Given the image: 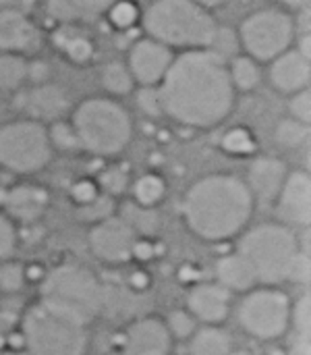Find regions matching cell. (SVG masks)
<instances>
[{"label":"cell","mask_w":311,"mask_h":355,"mask_svg":"<svg viewBox=\"0 0 311 355\" xmlns=\"http://www.w3.org/2000/svg\"><path fill=\"white\" fill-rule=\"evenodd\" d=\"M172 58L175 54L170 48H166L164 44L152 37H143L133 44L127 67L135 83H139L141 87H148V85H158L164 79Z\"/></svg>","instance_id":"16"},{"label":"cell","mask_w":311,"mask_h":355,"mask_svg":"<svg viewBox=\"0 0 311 355\" xmlns=\"http://www.w3.org/2000/svg\"><path fill=\"white\" fill-rule=\"evenodd\" d=\"M42 33L29 12L0 10V52L6 54H31L39 48Z\"/></svg>","instance_id":"18"},{"label":"cell","mask_w":311,"mask_h":355,"mask_svg":"<svg viewBox=\"0 0 311 355\" xmlns=\"http://www.w3.org/2000/svg\"><path fill=\"white\" fill-rule=\"evenodd\" d=\"M137 106L148 114V116H162V100L158 85H148L137 92Z\"/></svg>","instance_id":"40"},{"label":"cell","mask_w":311,"mask_h":355,"mask_svg":"<svg viewBox=\"0 0 311 355\" xmlns=\"http://www.w3.org/2000/svg\"><path fill=\"white\" fill-rule=\"evenodd\" d=\"M129 189H131V196H133V204H137L141 208H148V210H154L166 198L168 185L160 175L143 173L129 185Z\"/></svg>","instance_id":"24"},{"label":"cell","mask_w":311,"mask_h":355,"mask_svg":"<svg viewBox=\"0 0 311 355\" xmlns=\"http://www.w3.org/2000/svg\"><path fill=\"white\" fill-rule=\"evenodd\" d=\"M229 75H231L233 87L241 89V92L256 89L260 85V81H262L260 64L254 58H249L247 54L245 56H235V58L229 60Z\"/></svg>","instance_id":"26"},{"label":"cell","mask_w":311,"mask_h":355,"mask_svg":"<svg viewBox=\"0 0 311 355\" xmlns=\"http://www.w3.org/2000/svg\"><path fill=\"white\" fill-rule=\"evenodd\" d=\"M50 202V191L44 185L21 181L0 193V212H4L17 227H31L46 216Z\"/></svg>","instance_id":"12"},{"label":"cell","mask_w":311,"mask_h":355,"mask_svg":"<svg viewBox=\"0 0 311 355\" xmlns=\"http://www.w3.org/2000/svg\"><path fill=\"white\" fill-rule=\"evenodd\" d=\"M139 239L141 237L121 214H108L106 218L94 223L87 231L89 252L108 266L129 264L135 258Z\"/></svg>","instance_id":"11"},{"label":"cell","mask_w":311,"mask_h":355,"mask_svg":"<svg viewBox=\"0 0 311 355\" xmlns=\"http://www.w3.org/2000/svg\"><path fill=\"white\" fill-rule=\"evenodd\" d=\"M295 40V21L283 8H260L239 27V44L256 62H272Z\"/></svg>","instance_id":"10"},{"label":"cell","mask_w":311,"mask_h":355,"mask_svg":"<svg viewBox=\"0 0 311 355\" xmlns=\"http://www.w3.org/2000/svg\"><path fill=\"white\" fill-rule=\"evenodd\" d=\"M289 331L295 333V337H311V295L305 291L295 302H291V320Z\"/></svg>","instance_id":"31"},{"label":"cell","mask_w":311,"mask_h":355,"mask_svg":"<svg viewBox=\"0 0 311 355\" xmlns=\"http://www.w3.org/2000/svg\"><path fill=\"white\" fill-rule=\"evenodd\" d=\"M231 355H254V354H249L247 349H233V352H231Z\"/></svg>","instance_id":"48"},{"label":"cell","mask_w":311,"mask_h":355,"mask_svg":"<svg viewBox=\"0 0 311 355\" xmlns=\"http://www.w3.org/2000/svg\"><path fill=\"white\" fill-rule=\"evenodd\" d=\"M106 12L116 29H129L141 21V8L133 0H116Z\"/></svg>","instance_id":"35"},{"label":"cell","mask_w":311,"mask_h":355,"mask_svg":"<svg viewBox=\"0 0 311 355\" xmlns=\"http://www.w3.org/2000/svg\"><path fill=\"white\" fill-rule=\"evenodd\" d=\"M233 339L222 327H199L189 339V355H231Z\"/></svg>","instance_id":"23"},{"label":"cell","mask_w":311,"mask_h":355,"mask_svg":"<svg viewBox=\"0 0 311 355\" xmlns=\"http://www.w3.org/2000/svg\"><path fill=\"white\" fill-rule=\"evenodd\" d=\"M285 355H311V337H295Z\"/></svg>","instance_id":"45"},{"label":"cell","mask_w":311,"mask_h":355,"mask_svg":"<svg viewBox=\"0 0 311 355\" xmlns=\"http://www.w3.org/2000/svg\"><path fill=\"white\" fill-rule=\"evenodd\" d=\"M237 252L249 262L260 285L310 281V254L301 248L297 231L281 223L247 227L239 235Z\"/></svg>","instance_id":"3"},{"label":"cell","mask_w":311,"mask_h":355,"mask_svg":"<svg viewBox=\"0 0 311 355\" xmlns=\"http://www.w3.org/2000/svg\"><path fill=\"white\" fill-rule=\"evenodd\" d=\"M291 297L281 287L260 285L243 293L237 306V322L245 335L256 341H278L289 333Z\"/></svg>","instance_id":"9"},{"label":"cell","mask_w":311,"mask_h":355,"mask_svg":"<svg viewBox=\"0 0 311 355\" xmlns=\"http://www.w3.org/2000/svg\"><path fill=\"white\" fill-rule=\"evenodd\" d=\"M237 46H241L239 44V35L235 37V33L229 27H218L216 33H214V40L210 44V50L216 52L220 58H224L229 62L231 56L233 58L237 56Z\"/></svg>","instance_id":"38"},{"label":"cell","mask_w":311,"mask_h":355,"mask_svg":"<svg viewBox=\"0 0 311 355\" xmlns=\"http://www.w3.org/2000/svg\"><path fill=\"white\" fill-rule=\"evenodd\" d=\"M270 81L283 94H297L308 89L311 81V58L299 48H289L270 62Z\"/></svg>","instance_id":"20"},{"label":"cell","mask_w":311,"mask_h":355,"mask_svg":"<svg viewBox=\"0 0 311 355\" xmlns=\"http://www.w3.org/2000/svg\"><path fill=\"white\" fill-rule=\"evenodd\" d=\"M195 2H197L199 6H204V8H208V10H210V8H214V6H220L224 0H195Z\"/></svg>","instance_id":"47"},{"label":"cell","mask_w":311,"mask_h":355,"mask_svg":"<svg viewBox=\"0 0 311 355\" xmlns=\"http://www.w3.org/2000/svg\"><path fill=\"white\" fill-rule=\"evenodd\" d=\"M308 135H310V125H303L295 119H285L276 125V131H274V137L276 141L283 146V148H299L308 141Z\"/></svg>","instance_id":"32"},{"label":"cell","mask_w":311,"mask_h":355,"mask_svg":"<svg viewBox=\"0 0 311 355\" xmlns=\"http://www.w3.org/2000/svg\"><path fill=\"white\" fill-rule=\"evenodd\" d=\"M214 275H216V283L229 289L231 293H247L260 287L254 268L237 250L216 260Z\"/></svg>","instance_id":"21"},{"label":"cell","mask_w":311,"mask_h":355,"mask_svg":"<svg viewBox=\"0 0 311 355\" xmlns=\"http://www.w3.org/2000/svg\"><path fill=\"white\" fill-rule=\"evenodd\" d=\"M69 196H71V200H73V204L77 208H83V206L91 204L94 200H98L102 193H100L96 181H91V179H77L69 187Z\"/></svg>","instance_id":"39"},{"label":"cell","mask_w":311,"mask_h":355,"mask_svg":"<svg viewBox=\"0 0 311 355\" xmlns=\"http://www.w3.org/2000/svg\"><path fill=\"white\" fill-rule=\"evenodd\" d=\"M17 335L21 347L31 355H85L89 349V327L50 310L37 300L21 312Z\"/></svg>","instance_id":"7"},{"label":"cell","mask_w":311,"mask_h":355,"mask_svg":"<svg viewBox=\"0 0 311 355\" xmlns=\"http://www.w3.org/2000/svg\"><path fill=\"white\" fill-rule=\"evenodd\" d=\"M52 44L73 64H87L96 54L91 37L83 29H79L77 23L58 25L52 33Z\"/></svg>","instance_id":"22"},{"label":"cell","mask_w":311,"mask_h":355,"mask_svg":"<svg viewBox=\"0 0 311 355\" xmlns=\"http://www.w3.org/2000/svg\"><path fill=\"white\" fill-rule=\"evenodd\" d=\"M73 2L83 17H96V15L106 12L116 0H73Z\"/></svg>","instance_id":"42"},{"label":"cell","mask_w":311,"mask_h":355,"mask_svg":"<svg viewBox=\"0 0 311 355\" xmlns=\"http://www.w3.org/2000/svg\"><path fill=\"white\" fill-rule=\"evenodd\" d=\"M96 185H98V189H100V193H102V196H106V198L114 200V198L123 196V193L129 189L131 179H129V173H127L123 166L114 164V166L104 168V171L98 175Z\"/></svg>","instance_id":"28"},{"label":"cell","mask_w":311,"mask_h":355,"mask_svg":"<svg viewBox=\"0 0 311 355\" xmlns=\"http://www.w3.org/2000/svg\"><path fill=\"white\" fill-rule=\"evenodd\" d=\"M46 10L58 25H71V23H79L83 19V15L79 12V8L75 6L73 0H48Z\"/></svg>","instance_id":"37"},{"label":"cell","mask_w":311,"mask_h":355,"mask_svg":"<svg viewBox=\"0 0 311 355\" xmlns=\"http://www.w3.org/2000/svg\"><path fill=\"white\" fill-rule=\"evenodd\" d=\"M83 152L98 158H114L123 154L133 139V119L129 110L114 98H87L71 116Z\"/></svg>","instance_id":"6"},{"label":"cell","mask_w":311,"mask_h":355,"mask_svg":"<svg viewBox=\"0 0 311 355\" xmlns=\"http://www.w3.org/2000/svg\"><path fill=\"white\" fill-rule=\"evenodd\" d=\"M278 223L297 231L311 225V177L308 171H289L274 202Z\"/></svg>","instance_id":"13"},{"label":"cell","mask_w":311,"mask_h":355,"mask_svg":"<svg viewBox=\"0 0 311 355\" xmlns=\"http://www.w3.org/2000/svg\"><path fill=\"white\" fill-rule=\"evenodd\" d=\"M256 204L245 181L231 173H212L189 185L181 216L191 235L206 243L239 237L251 223Z\"/></svg>","instance_id":"2"},{"label":"cell","mask_w":311,"mask_h":355,"mask_svg":"<svg viewBox=\"0 0 311 355\" xmlns=\"http://www.w3.org/2000/svg\"><path fill=\"white\" fill-rule=\"evenodd\" d=\"M19 106L27 114L25 119L50 125L54 121L64 119L69 110V96L56 83H37L21 96Z\"/></svg>","instance_id":"19"},{"label":"cell","mask_w":311,"mask_h":355,"mask_svg":"<svg viewBox=\"0 0 311 355\" xmlns=\"http://www.w3.org/2000/svg\"><path fill=\"white\" fill-rule=\"evenodd\" d=\"M289 110H291V119L303 123V125H310L311 121V94L310 87L308 89H301L297 94L291 96V102H289Z\"/></svg>","instance_id":"41"},{"label":"cell","mask_w":311,"mask_h":355,"mask_svg":"<svg viewBox=\"0 0 311 355\" xmlns=\"http://www.w3.org/2000/svg\"><path fill=\"white\" fill-rule=\"evenodd\" d=\"M100 81H102V87L110 96H127L135 87V79H133L129 67L118 60H110L102 67Z\"/></svg>","instance_id":"25"},{"label":"cell","mask_w":311,"mask_h":355,"mask_svg":"<svg viewBox=\"0 0 311 355\" xmlns=\"http://www.w3.org/2000/svg\"><path fill=\"white\" fill-rule=\"evenodd\" d=\"M185 306L199 327H222L233 312V293L216 281L195 283Z\"/></svg>","instance_id":"14"},{"label":"cell","mask_w":311,"mask_h":355,"mask_svg":"<svg viewBox=\"0 0 311 355\" xmlns=\"http://www.w3.org/2000/svg\"><path fill=\"white\" fill-rule=\"evenodd\" d=\"M19 248V227L0 212V262L10 260Z\"/></svg>","instance_id":"36"},{"label":"cell","mask_w":311,"mask_h":355,"mask_svg":"<svg viewBox=\"0 0 311 355\" xmlns=\"http://www.w3.org/2000/svg\"><path fill=\"white\" fill-rule=\"evenodd\" d=\"M222 150L233 154V156H249L256 150V137L249 129L245 127H235L222 135L220 141Z\"/></svg>","instance_id":"33"},{"label":"cell","mask_w":311,"mask_h":355,"mask_svg":"<svg viewBox=\"0 0 311 355\" xmlns=\"http://www.w3.org/2000/svg\"><path fill=\"white\" fill-rule=\"evenodd\" d=\"M158 92L168 119L189 129H212L233 112L237 89L229 62L210 48H199L172 58Z\"/></svg>","instance_id":"1"},{"label":"cell","mask_w":311,"mask_h":355,"mask_svg":"<svg viewBox=\"0 0 311 355\" xmlns=\"http://www.w3.org/2000/svg\"><path fill=\"white\" fill-rule=\"evenodd\" d=\"M37 0H0V10H19L29 12L35 6Z\"/></svg>","instance_id":"44"},{"label":"cell","mask_w":311,"mask_h":355,"mask_svg":"<svg viewBox=\"0 0 311 355\" xmlns=\"http://www.w3.org/2000/svg\"><path fill=\"white\" fill-rule=\"evenodd\" d=\"M27 283V268L15 258L0 262V295H17Z\"/></svg>","instance_id":"29"},{"label":"cell","mask_w":311,"mask_h":355,"mask_svg":"<svg viewBox=\"0 0 311 355\" xmlns=\"http://www.w3.org/2000/svg\"><path fill=\"white\" fill-rule=\"evenodd\" d=\"M164 324H166L172 341H189L193 337V333L199 329V324L187 310H172L164 318Z\"/></svg>","instance_id":"34"},{"label":"cell","mask_w":311,"mask_h":355,"mask_svg":"<svg viewBox=\"0 0 311 355\" xmlns=\"http://www.w3.org/2000/svg\"><path fill=\"white\" fill-rule=\"evenodd\" d=\"M54 156L46 125L31 119H17L0 125V168L12 175H35Z\"/></svg>","instance_id":"8"},{"label":"cell","mask_w":311,"mask_h":355,"mask_svg":"<svg viewBox=\"0 0 311 355\" xmlns=\"http://www.w3.org/2000/svg\"><path fill=\"white\" fill-rule=\"evenodd\" d=\"M25 79H27L25 56L0 52V89L4 92L19 89Z\"/></svg>","instance_id":"27"},{"label":"cell","mask_w":311,"mask_h":355,"mask_svg":"<svg viewBox=\"0 0 311 355\" xmlns=\"http://www.w3.org/2000/svg\"><path fill=\"white\" fill-rule=\"evenodd\" d=\"M48 75H50V71H48L46 62H42V60L27 62V77H31L33 81L46 83V81H48Z\"/></svg>","instance_id":"43"},{"label":"cell","mask_w":311,"mask_h":355,"mask_svg":"<svg viewBox=\"0 0 311 355\" xmlns=\"http://www.w3.org/2000/svg\"><path fill=\"white\" fill-rule=\"evenodd\" d=\"M141 23L148 37L183 52L210 48L218 29L212 12L195 0H154L141 12Z\"/></svg>","instance_id":"5"},{"label":"cell","mask_w":311,"mask_h":355,"mask_svg":"<svg viewBox=\"0 0 311 355\" xmlns=\"http://www.w3.org/2000/svg\"><path fill=\"white\" fill-rule=\"evenodd\" d=\"M37 302L83 327L102 314L104 289L96 272L77 262H60L44 272Z\"/></svg>","instance_id":"4"},{"label":"cell","mask_w":311,"mask_h":355,"mask_svg":"<svg viewBox=\"0 0 311 355\" xmlns=\"http://www.w3.org/2000/svg\"><path fill=\"white\" fill-rule=\"evenodd\" d=\"M0 355H31V354H29L25 347H21V345H19V347H15V345H6V347L0 352Z\"/></svg>","instance_id":"46"},{"label":"cell","mask_w":311,"mask_h":355,"mask_svg":"<svg viewBox=\"0 0 311 355\" xmlns=\"http://www.w3.org/2000/svg\"><path fill=\"white\" fill-rule=\"evenodd\" d=\"M175 341L164 318L143 316L133 320L121 335L123 355H172Z\"/></svg>","instance_id":"15"},{"label":"cell","mask_w":311,"mask_h":355,"mask_svg":"<svg viewBox=\"0 0 311 355\" xmlns=\"http://www.w3.org/2000/svg\"><path fill=\"white\" fill-rule=\"evenodd\" d=\"M289 175L287 164L276 156H260L256 158L249 168L247 177L243 179L256 206H274L283 183Z\"/></svg>","instance_id":"17"},{"label":"cell","mask_w":311,"mask_h":355,"mask_svg":"<svg viewBox=\"0 0 311 355\" xmlns=\"http://www.w3.org/2000/svg\"><path fill=\"white\" fill-rule=\"evenodd\" d=\"M46 129H48V139L52 144V150H60V152H79L81 150L71 121L60 119V121L46 125Z\"/></svg>","instance_id":"30"}]
</instances>
